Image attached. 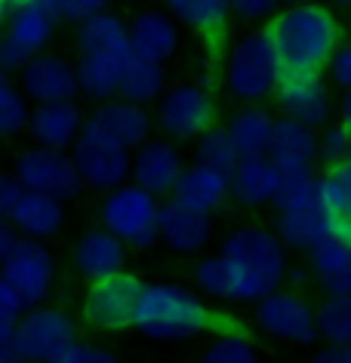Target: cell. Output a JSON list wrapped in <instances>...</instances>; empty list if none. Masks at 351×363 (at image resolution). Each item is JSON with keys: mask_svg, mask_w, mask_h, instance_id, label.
I'll list each match as a JSON object with an SVG mask.
<instances>
[{"mask_svg": "<svg viewBox=\"0 0 351 363\" xmlns=\"http://www.w3.org/2000/svg\"><path fill=\"white\" fill-rule=\"evenodd\" d=\"M277 84H281V65H277L274 47L262 28L234 43L225 59V86L234 99L250 105L262 102V99L274 96Z\"/></svg>", "mask_w": 351, "mask_h": 363, "instance_id": "obj_5", "label": "cell"}, {"mask_svg": "<svg viewBox=\"0 0 351 363\" xmlns=\"http://www.w3.org/2000/svg\"><path fill=\"white\" fill-rule=\"evenodd\" d=\"M71 157H74L84 185L93 191H114V188L133 182V151L114 142L108 133H102L93 123H84V133L71 145Z\"/></svg>", "mask_w": 351, "mask_h": 363, "instance_id": "obj_7", "label": "cell"}, {"mask_svg": "<svg viewBox=\"0 0 351 363\" xmlns=\"http://www.w3.org/2000/svg\"><path fill=\"white\" fill-rule=\"evenodd\" d=\"M25 96L22 86H16L10 74L4 77V84H0V133L10 139V135L22 133L25 126L31 123V111L28 105H25Z\"/></svg>", "mask_w": 351, "mask_h": 363, "instance_id": "obj_38", "label": "cell"}, {"mask_svg": "<svg viewBox=\"0 0 351 363\" xmlns=\"http://www.w3.org/2000/svg\"><path fill=\"white\" fill-rule=\"evenodd\" d=\"M25 311H28V308H25L19 293L0 280V339H13V333L19 330Z\"/></svg>", "mask_w": 351, "mask_h": 363, "instance_id": "obj_39", "label": "cell"}, {"mask_svg": "<svg viewBox=\"0 0 351 363\" xmlns=\"http://www.w3.org/2000/svg\"><path fill=\"white\" fill-rule=\"evenodd\" d=\"M284 4H302V0H284Z\"/></svg>", "mask_w": 351, "mask_h": 363, "instance_id": "obj_54", "label": "cell"}, {"mask_svg": "<svg viewBox=\"0 0 351 363\" xmlns=\"http://www.w3.org/2000/svg\"><path fill=\"white\" fill-rule=\"evenodd\" d=\"M13 176L28 191H40V194L59 197V201H71V197H77L87 188L71 154H65L62 148H47V145H38V142L31 148L19 151Z\"/></svg>", "mask_w": 351, "mask_h": 363, "instance_id": "obj_9", "label": "cell"}, {"mask_svg": "<svg viewBox=\"0 0 351 363\" xmlns=\"http://www.w3.org/2000/svg\"><path fill=\"white\" fill-rule=\"evenodd\" d=\"M351 154V130L345 123L333 121L321 130V157L327 163H336Z\"/></svg>", "mask_w": 351, "mask_h": 363, "instance_id": "obj_40", "label": "cell"}, {"mask_svg": "<svg viewBox=\"0 0 351 363\" xmlns=\"http://www.w3.org/2000/svg\"><path fill=\"white\" fill-rule=\"evenodd\" d=\"M348 157H351V154H348Z\"/></svg>", "mask_w": 351, "mask_h": 363, "instance_id": "obj_55", "label": "cell"}, {"mask_svg": "<svg viewBox=\"0 0 351 363\" xmlns=\"http://www.w3.org/2000/svg\"><path fill=\"white\" fill-rule=\"evenodd\" d=\"M173 197H179V201L188 203V206H194V210L213 216L231 197V176L210 167V163L194 160L191 167H185Z\"/></svg>", "mask_w": 351, "mask_h": 363, "instance_id": "obj_23", "label": "cell"}, {"mask_svg": "<svg viewBox=\"0 0 351 363\" xmlns=\"http://www.w3.org/2000/svg\"><path fill=\"white\" fill-rule=\"evenodd\" d=\"M277 185H281V167L262 154V157H240L231 172V197L240 206H265L274 203Z\"/></svg>", "mask_w": 351, "mask_h": 363, "instance_id": "obj_24", "label": "cell"}, {"mask_svg": "<svg viewBox=\"0 0 351 363\" xmlns=\"http://www.w3.org/2000/svg\"><path fill=\"white\" fill-rule=\"evenodd\" d=\"M164 93H167L164 65L155 59L139 56V52H130V59L123 62V74H121V99H130V102L148 108L151 102H160Z\"/></svg>", "mask_w": 351, "mask_h": 363, "instance_id": "obj_30", "label": "cell"}, {"mask_svg": "<svg viewBox=\"0 0 351 363\" xmlns=\"http://www.w3.org/2000/svg\"><path fill=\"white\" fill-rule=\"evenodd\" d=\"M157 126L173 142H197L204 133L219 126V105L206 86H169L157 102Z\"/></svg>", "mask_w": 351, "mask_h": 363, "instance_id": "obj_8", "label": "cell"}, {"mask_svg": "<svg viewBox=\"0 0 351 363\" xmlns=\"http://www.w3.org/2000/svg\"><path fill=\"white\" fill-rule=\"evenodd\" d=\"M321 289L323 293H333V296H351V265L345 271H339V274L321 280Z\"/></svg>", "mask_w": 351, "mask_h": 363, "instance_id": "obj_48", "label": "cell"}, {"mask_svg": "<svg viewBox=\"0 0 351 363\" xmlns=\"http://www.w3.org/2000/svg\"><path fill=\"white\" fill-rule=\"evenodd\" d=\"M19 86L34 105H52V102H74L80 96L77 84V65L56 52H38L28 65L19 71Z\"/></svg>", "mask_w": 351, "mask_h": 363, "instance_id": "obj_14", "label": "cell"}, {"mask_svg": "<svg viewBox=\"0 0 351 363\" xmlns=\"http://www.w3.org/2000/svg\"><path fill=\"white\" fill-rule=\"evenodd\" d=\"M321 201V176L314 172V167L308 169H281V185H277L274 194V210H296V206H308Z\"/></svg>", "mask_w": 351, "mask_h": 363, "instance_id": "obj_33", "label": "cell"}, {"mask_svg": "<svg viewBox=\"0 0 351 363\" xmlns=\"http://www.w3.org/2000/svg\"><path fill=\"white\" fill-rule=\"evenodd\" d=\"M213 234V216L182 203L179 197H167L160 203V240L179 256H197Z\"/></svg>", "mask_w": 351, "mask_h": 363, "instance_id": "obj_18", "label": "cell"}, {"mask_svg": "<svg viewBox=\"0 0 351 363\" xmlns=\"http://www.w3.org/2000/svg\"><path fill=\"white\" fill-rule=\"evenodd\" d=\"M197 363H262L253 335H216Z\"/></svg>", "mask_w": 351, "mask_h": 363, "instance_id": "obj_36", "label": "cell"}, {"mask_svg": "<svg viewBox=\"0 0 351 363\" xmlns=\"http://www.w3.org/2000/svg\"><path fill=\"white\" fill-rule=\"evenodd\" d=\"M65 201L40 191H28L25 188L22 201L13 206V213L6 216V222L13 225L22 238H34V240H52L59 238V231L65 228Z\"/></svg>", "mask_w": 351, "mask_h": 363, "instance_id": "obj_20", "label": "cell"}, {"mask_svg": "<svg viewBox=\"0 0 351 363\" xmlns=\"http://www.w3.org/2000/svg\"><path fill=\"white\" fill-rule=\"evenodd\" d=\"M136 333L151 342H188L204 333L213 335H253L244 320L206 302L182 284H145L139 298Z\"/></svg>", "mask_w": 351, "mask_h": 363, "instance_id": "obj_3", "label": "cell"}, {"mask_svg": "<svg viewBox=\"0 0 351 363\" xmlns=\"http://www.w3.org/2000/svg\"><path fill=\"white\" fill-rule=\"evenodd\" d=\"M164 6L179 25H185L201 40L210 65L222 68L231 52V0H164Z\"/></svg>", "mask_w": 351, "mask_h": 363, "instance_id": "obj_12", "label": "cell"}, {"mask_svg": "<svg viewBox=\"0 0 351 363\" xmlns=\"http://www.w3.org/2000/svg\"><path fill=\"white\" fill-rule=\"evenodd\" d=\"M268 157L281 169H308L321 157V135L314 126H305L293 117H281L274 123Z\"/></svg>", "mask_w": 351, "mask_h": 363, "instance_id": "obj_22", "label": "cell"}, {"mask_svg": "<svg viewBox=\"0 0 351 363\" xmlns=\"http://www.w3.org/2000/svg\"><path fill=\"white\" fill-rule=\"evenodd\" d=\"M84 123L87 117L80 111L77 99L74 102H52V105H38L31 111L28 133L38 145L68 151L77 142V135L84 133Z\"/></svg>", "mask_w": 351, "mask_h": 363, "instance_id": "obj_21", "label": "cell"}, {"mask_svg": "<svg viewBox=\"0 0 351 363\" xmlns=\"http://www.w3.org/2000/svg\"><path fill=\"white\" fill-rule=\"evenodd\" d=\"M256 326L277 342L311 348L321 339L318 308L293 289H274L256 302Z\"/></svg>", "mask_w": 351, "mask_h": 363, "instance_id": "obj_10", "label": "cell"}, {"mask_svg": "<svg viewBox=\"0 0 351 363\" xmlns=\"http://www.w3.org/2000/svg\"><path fill=\"white\" fill-rule=\"evenodd\" d=\"M308 363H351V345H323L311 354Z\"/></svg>", "mask_w": 351, "mask_h": 363, "instance_id": "obj_47", "label": "cell"}, {"mask_svg": "<svg viewBox=\"0 0 351 363\" xmlns=\"http://www.w3.org/2000/svg\"><path fill=\"white\" fill-rule=\"evenodd\" d=\"M6 286H13L25 308H38L50 298L52 284H56V259L43 247V240L19 238V243L4 256V274Z\"/></svg>", "mask_w": 351, "mask_h": 363, "instance_id": "obj_11", "label": "cell"}, {"mask_svg": "<svg viewBox=\"0 0 351 363\" xmlns=\"http://www.w3.org/2000/svg\"><path fill=\"white\" fill-rule=\"evenodd\" d=\"M74 43L80 50V56H117V59H127L133 52V34L130 25H123L117 16L111 13H99L89 16L87 22L77 25Z\"/></svg>", "mask_w": 351, "mask_h": 363, "instance_id": "obj_26", "label": "cell"}, {"mask_svg": "<svg viewBox=\"0 0 351 363\" xmlns=\"http://www.w3.org/2000/svg\"><path fill=\"white\" fill-rule=\"evenodd\" d=\"M31 0H0V16H4V22L10 19L16 10H22V6H28Z\"/></svg>", "mask_w": 351, "mask_h": 363, "instance_id": "obj_52", "label": "cell"}, {"mask_svg": "<svg viewBox=\"0 0 351 363\" xmlns=\"http://www.w3.org/2000/svg\"><path fill=\"white\" fill-rule=\"evenodd\" d=\"M318 308V330L327 345H351V296L323 293Z\"/></svg>", "mask_w": 351, "mask_h": 363, "instance_id": "obj_34", "label": "cell"}, {"mask_svg": "<svg viewBox=\"0 0 351 363\" xmlns=\"http://www.w3.org/2000/svg\"><path fill=\"white\" fill-rule=\"evenodd\" d=\"M274 231L281 234V240L290 250L308 252L311 247H318L323 238H330V234L336 231V219L330 216L323 201H318V203H308V206H296V210L277 213Z\"/></svg>", "mask_w": 351, "mask_h": 363, "instance_id": "obj_25", "label": "cell"}, {"mask_svg": "<svg viewBox=\"0 0 351 363\" xmlns=\"http://www.w3.org/2000/svg\"><path fill=\"white\" fill-rule=\"evenodd\" d=\"M281 65V77L327 74L342 50V22L327 4H286L262 22Z\"/></svg>", "mask_w": 351, "mask_h": 363, "instance_id": "obj_2", "label": "cell"}, {"mask_svg": "<svg viewBox=\"0 0 351 363\" xmlns=\"http://www.w3.org/2000/svg\"><path fill=\"white\" fill-rule=\"evenodd\" d=\"M336 6H345V10H351V0H333Z\"/></svg>", "mask_w": 351, "mask_h": 363, "instance_id": "obj_53", "label": "cell"}, {"mask_svg": "<svg viewBox=\"0 0 351 363\" xmlns=\"http://www.w3.org/2000/svg\"><path fill=\"white\" fill-rule=\"evenodd\" d=\"M0 363H28L13 339H0Z\"/></svg>", "mask_w": 351, "mask_h": 363, "instance_id": "obj_50", "label": "cell"}, {"mask_svg": "<svg viewBox=\"0 0 351 363\" xmlns=\"http://www.w3.org/2000/svg\"><path fill=\"white\" fill-rule=\"evenodd\" d=\"M336 121L339 123H345L348 130H351V89H345L339 99V105H336Z\"/></svg>", "mask_w": 351, "mask_h": 363, "instance_id": "obj_51", "label": "cell"}, {"mask_svg": "<svg viewBox=\"0 0 351 363\" xmlns=\"http://www.w3.org/2000/svg\"><path fill=\"white\" fill-rule=\"evenodd\" d=\"M52 363H121V360H117L108 348H102V345L74 339Z\"/></svg>", "mask_w": 351, "mask_h": 363, "instance_id": "obj_41", "label": "cell"}, {"mask_svg": "<svg viewBox=\"0 0 351 363\" xmlns=\"http://www.w3.org/2000/svg\"><path fill=\"white\" fill-rule=\"evenodd\" d=\"M145 289V280L133 271L87 284L84 302H80V320L96 333H127L136 330L139 298Z\"/></svg>", "mask_w": 351, "mask_h": 363, "instance_id": "obj_6", "label": "cell"}, {"mask_svg": "<svg viewBox=\"0 0 351 363\" xmlns=\"http://www.w3.org/2000/svg\"><path fill=\"white\" fill-rule=\"evenodd\" d=\"M321 201L336 225H351V157L327 163L321 172Z\"/></svg>", "mask_w": 351, "mask_h": 363, "instance_id": "obj_32", "label": "cell"}, {"mask_svg": "<svg viewBox=\"0 0 351 363\" xmlns=\"http://www.w3.org/2000/svg\"><path fill=\"white\" fill-rule=\"evenodd\" d=\"M274 117L265 108H244L225 123L234 148L240 157H262L272 148V135H274Z\"/></svg>", "mask_w": 351, "mask_h": 363, "instance_id": "obj_29", "label": "cell"}, {"mask_svg": "<svg viewBox=\"0 0 351 363\" xmlns=\"http://www.w3.org/2000/svg\"><path fill=\"white\" fill-rule=\"evenodd\" d=\"M38 10H43L56 25L68 22V0H31Z\"/></svg>", "mask_w": 351, "mask_h": 363, "instance_id": "obj_49", "label": "cell"}, {"mask_svg": "<svg viewBox=\"0 0 351 363\" xmlns=\"http://www.w3.org/2000/svg\"><path fill=\"white\" fill-rule=\"evenodd\" d=\"M99 222L130 250H151L160 240V201L136 182H127L102 197Z\"/></svg>", "mask_w": 351, "mask_h": 363, "instance_id": "obj_4", "label": "cell"}, {"mask_svg": "<svg viewBox=\"0 0 351 363\" xmlns=\"http://www.w3.org/2000/svg\"><path fill=\"white\" fill-rule=\"evenodd\" d=\"M74 339V320L52 305H38L25 311L19 330L13 333L16 348L28 363H52Z\"/></svg>", "mask_w": 351, "mask_h": 363, "instance_id": "obj_13", "label": "cell"}, {"mask_svg": "<svg viewBox=\"0 0 351 363\" xmlns=\"http://www.w3.org/2000/svg\"><path fill=\"white\" fill-rule=\"evenodd\" d=\"M182 172L185 163L173 139H148L133 151V182L157 197H173Z\"/></svg>", "mask_w": 351, "mask_h": 363, "instance_id": "obj_17", "label": "cell"}, {"mask_svg": "<svg viewBox=\"0 0 351 363\" xmlns=\"http://www.w3.org/2000/svg\"><path fill=\"white\" fill-rule=\"evenodd\" d=\"M52 31H56V22L50 19L43 10H38L34 4L16 10L10 19H6V40H13L16 47H22L28 56H38L50 47L52 40Z\"/></svg>", "mask_w": 351, "mask_h": 363, "instance_id": "obj_31", "label": "cell"}, {"mask_svg": "<svg viewBox=\"0 0 351 363\" xmlns=\"http://www.w3.org/2000/svg\"><path fill=\"white\" fill-rule=\"evenodd\" d=\"M93 126H99L102 133H108L114 142H121L123 148L136 151L139 145L148 142L151 133V117L145 111V105H136L130 99H111V102H102L93 114L87 117Z\"/></svg>", "mask_w": 351, "mask_h": 363, "instance_id": "obj_19", "label": "cell"}, {"mask_svg": "<svg viewBox=\"0 0 351 363\" xmlns=\"http://www.w3.org/2000/svg\"><path fill=\"white\" fill-rule=\"evenodd\" d=\"M34 56H28L22 47H16L13 40H6L4 38V43H0V65H4V71L6 74H19V71L28 65Z\"/></svg>", "mask_w": 351, "mask_h": 363, "instance_id": "obj_44", "label": "cell"}, {"mask_svg": "<svg viewBox=\"0 0 351 363\" xmlns=\"http://www.w3.org/2000/svg\"><path fill=\"white\" fill-rule=\"evenodd\" d=\"M108 10V0H68V22H87L89 16H99Z\"/></svg>", "mask_w": 351, "mask_h": 363, "instance_id": "obj_45", "label": "cell"}, {"mask_svg": "<svg viewBox=\"0 0 351 363\" xmlns=\"http://www.w3.org/2000/svg\"><path fill=\"white\" fill-rule=\"evenodd\" d=\"M274 4L277 0H231V6H234V16L238 19H244V22H259V19H268L274 10Z\"/></svg>", "mask_w": 351, "mask_h": 363, "instance_id": "obj_42", "label": "cell"}, {"mask_svg": "<svg viewBox=\"0 0 351 363\" xmlns=\"http://www.w3.org/2000/svg\"><path fill=\"white\" fill-rule=\"evenodd\" d=\"M274 99L281 105L284 117H293V121L314 126V130H323L327 123L336 121V105H333L330 89L323 84V74L281 77Z\"/></svg>", "mask_w": 351, "mask_h": 363, "instance_id": "obj_15", "label": "cell"}, {"mask_svg": "<svg viewBox=\"0 0 351 363\" xmlns=\"http://www.w3.org/2000/svg\"><path fill=\"white\" fill-rule=\"evenodd\" d=\"M330 80L342 93L351 89V43H342V50L336 52V59H333V65H330Z\"/></svg>", "mask_w": 351, "mask_h": 363, "instance_id": "obj_43", "label": "cell"}, {"mask_svg": "<svg viewBox=\"0 0 351 363\" xmlns=\"http://www.w3.org/2000/svg\"><path fill=\"white\" fill-rule=\"evenodd\" d=\"M22 194H25V185L16 176H6L4 179V185H0V210H4V219L13 213V206L22 201Z\"/></svg>", "mask_w": 351, "mask_h": 363, "instance_id": "obj_46", "label": "cell"}, {"mask_svg": "<svg viewBox=\"0 0 351 363\" xmlns=\"http://www.w3.org/2000/svg\"><path fill=\"white\" fill-rule=\"evenodd\" d=\"M290 277L286 243L259 225H240L225 234L219 252L194 265V286L213 302H259Z\"/></svg>", "mask_w": 351, "mask_h": 363, "instance_id": "obj_1", "label": "cell"}, {"mask_svg": "<svg viewBox=\"0 0 351 363\" xmlns=\"http://www.w3.org/2000/svg\"><path fill=\"white\" fill-rule=\"evenodd\" d=\"M127 243L102 225V228H89L80 234L71 250V262L87 284H96V280H108L127 271Z\"/></svg>", "mask_w": 351, "mask_h": 363, "instance_id": "obj_16", "label": "cell"}, {"mask_svg": "<svg viewBox=\"0 0 351 363\" xmlns=\"http://www.w3.org/2000/svg\"><path fill=\"white\" fill-rule=\"evenodd\" d=\"M127 59H117V56H80L77 59L80 96L89 99V102H96V105L117 99L121 96V74H123V62Z\"/></svg>", "mask_w": 351, "mask_h": 363, "instance_id": "obj_28", "label": "cell"}, {"mask_svg": "<svg viewBox=\"0 0 351 363\" xmlns=\"http://www.w3.org/2000/svg\"><path fill=\"white\" fill-rule=\"evenodd\" d=\"M305 262H308V274L321 284V280L339 274V271H345L351 265V240L333 231L330 238H323L318 247L305 252Z\"/></svg>", "mask_w": 351, "mask_h": 363, "instance_id": "obj_35", "label": "cell"}, {"mask_svg": "<svg viewBox=\"0 0 351 363\" xmlns=\"http://www.w3.org/2000/svg\"><path fill=\"white\" fill-rule=\"evenodd\" d=\"M197 160L201 163H210V167L222 169V172H234V167L240 163V154L234 148L231 135L225 126H213L210 133H204L201 139H197Z\"/></svg>", "mask_w": 351, "mask_h": 363, "instance_id": "obj_37", "label": "cell"}, {"mask_svg": "<svg viewBox=\"0 0 351 363\" xmlns=\"http://www.w3.org/2000/svg\"><path fill=\"white\" fill-rule=\"evenodd\" d=\"M130 34H133V52H139V56L155 59L160 65L176 56L179 31H176L173 13H160V10L142 13L139 19L130 25Z\"/></svg>", "mask_w": 351, "mask_h": 363, "instance_id": "obj_27", "label": "cell"}]
</instances>
